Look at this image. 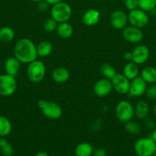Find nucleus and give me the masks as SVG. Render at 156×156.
I'll return each mask as SVG.
<instances>
[{
	"label": "nucleus",
	"instance_id": "33",
	"mask_svg": "<svg viewBox=\"0 0 156 156\" xmlns=\"http://www.w3.org/2000/svg\"><path fill=\"white\" fill-rule=\"evenodd\" d=\"M49 5H49L45 0H41V1L38 2L37 8H38V10L40 12H45L46 11H47V9H48Z\"/></svg>",
	"mask_w": 156,
	"mask_h": 156
},
{
	"label": "nucleus",
	"instance_id": "21",
	"mask_svg": "<svg viewBox=\"0 0 156 156\" xmlns=\"http://www.w3.org/2000/svg\"><path fill=\"white\" fill-rule=\"evenodd\" d=\"M139 69L137 64L133 62H128L123 68V75L130 81L139 76Z\"/></svg>",
	"mask_w": 156,
	"mask_h": 156
},
{
	"label": "nucleus",
	"instance_id": "8",
	"mask_svg": "<svg viewBox=\"0 0 156 156\" xmlns=\"http://www.w3.org/2000/svg\"><path fill=\"white\" fill-rule=\"evenodd\" d=\"M17 89V82L15 76L9 74L0 75V95L11 96Z\"/></svg>",
	"mask_w": 156,
	"mask_h": 156
},
{
	"label": "nucleus",
	"instance_id": "28",
	"mask_svg": "<svg viewBox=\"0 0 156 156\" xmlns=\"http://www.w3.org/2000/svg\"><path fill=\"white\" fill-rule=\"evenodd\" d=\"M125 129L128 133L136 135V134H139L141 132L142 128H141V126L139 125V123L131 120L125 123Z\"/></svg>",
	"mask_w": 156,
	"mask_h": 156
},
{
	"label": "nucleus",
	"instance_id": "4",
	"mask_svg": "<svg viewBox=\"0 0 156 156\" xmlns=\"http://www.w3.org/2000/svg\"><path fill=\"white\" fill-rule=\"evenodd\" d=\"M46 73L45 64L41 60L33 61L27 67L28 79L33 83H38L44 79Z\"/></svg>",
	"mask_w": 156,
	"mask_h": 156
},
{
	"label": "nucleus",
	"instance_id": "20",
	"mask_svg": "<svg viewBox=\"0 0 156 156\" xmlns=\"http://www.w3.org/2000/svg\"><path fill=\"white\" fill-rule=\"evenodd\" d=\"M93 151H94V149L90 143L84 142V143H79L76 146L74 152L76 156H92Z\"/></svg>",
	"mask_w": 156,
	"mask_h": 156
},
{
	"label": "nucleus",
	"instance_id": "25",
	"mask_svg": "<svg viewBox=\"0 0 156 156\" xmlns=\"http://www.w3.org/2000/svg\"><path fill=\"white\" fill-rule=\"evenodd\" d=\"M15 30L10 27H3L0 28V41L4 43H9L15 37Z\"/></svg>",
	"mask_w": 156,
	"mask_h": 156
},
{
	"label": "nucleus",
	"instance_id": "27",
	"mask_svg": "<svg viewBox=\"0 0 156 156\" xmlns=\"http://www.w3.org/2000/svg\"><path fill=\"white\" fill-rule=\"evenodd\" d=\"M0 151L3 156H12L14 154L13 146L5 139V137L0 139Z\"/></svg>",
	"mask_w": 156,
	"mask_h": 156
},
{
	"label": "nucleus",
	"instance_id": "30",
	"mask_svg": "<svg viewBox=\"0 0 156 156\" xmlns=\"http://www.w3.org/2000/svg\"><path fill=\"white\" fill-rule=\"evenodd\" d=\"M58 23L55 21L54 19L50 17V18H47L44 21V24H43V27H44V30L46 32H48V33H52V32L55 31L57 30V27H58Z\"/></svg>",
	"mask_w": 156,
	"mask_h": 156
},
{
	"label": "nucleus",
	"instance_id": "15",
	"mask_svg": "<svg viewBox=\"0 0 156 156\" xmlns=\"http://www.w3.org/2000/svg\"><path fill=\"white\" fill-rule=\"evenodd\" d=\"M99 18H100V13L99 11L95 9H89L83 15L82 21L85 25L92 27L98 24Z\"/></svg>",
	"mask_w": 156,
	"mask_h": 156
},
{
	"label": "nucleus",
	"instance_id": "31",
	"mask_svg": "<svg viewBox=\"0 0 156 156\" xmlns=\"http://www.w3.org/2000/svg\"><path fill=\"white\" fill-rule=\"evenodd\" d=\"M145 94L148 98L154 100L156 99V84H150L148 86H147L146 91H145Z\"/></svg>",
	"mask_w": 156,
	"mask_h": 156
},
{
	"label": "nucleus",
	"instance_id": "38",
	"mask_svg": "<svg viewBox=\"0 0 156 156\" xmlns=\"http://www.w3.org/2000/svg\"><path fill=\"white\" fill-rule=\"evenodd\" d=\"M45 1L47 2L49 5H55V4H58V3L61 2H63L64 0H45Z\"/></svg>",
	"mask_w": 156,
	"mask_h": 156
},
{
	"label": "nucleus",
	"instance_id": "24",
	"mask_svg": "<svg viewBox=\"0 0 156 156\" xmlns=\"http://www.w3.org/2000/svg\"><path fill=\"white\" fill-rule=\"evenodd\" d=\"M12 123L6 117L0 116V136L6 137L12 132Z\"/></svg>",
	"mask_w": 156,
	"mask_h": 156
},
{
	"label": "nucleus",
	"instance_id": "40",
	"mask_svg": "<svg viewBox=\"0 0 156 156\" xmlns=\"http://www.w3.org/2000/svg\"><path fill=\"white\" fill-rule=\"evenodd\" d=\"M153 113H154V116H155V117H156V105H154V108H153Z\"/></svg>",
	"mask_w": 156,
	"mask_h": 156
},
{
	"label": "nucleus",
	"instance_id": "37",
	"mask_svg": "<svg viewBox=\"0 0 156 156\" xmlns=\"http://www.w3.org/2000/svg\"><path fill=\"white\" fill-rule=\"evenodd\" d=\"M149 137L156 143V127H154V129H153L152 132H151V133L150 134Z\"/></svg>",
	"mask_w": 156,
	"mask_h": 156
},
{
	"label": "nucleus",
	"instance_id": "13",
	"mask_svg": "<svg viewBox=\"0 0 156 156\" xmlns=\"http://www.w3.org/2000/svg\"><path fill=\"white\" fill-rule=\"evenodd\" d=\"M113 89L111 80L105 78L98 80L93 85V92L99 98H104L109 95Z\"/></svg>",
	"mask_w": 156,
	"mask_h": 156
},
{
	"label": "nucleus",
	"instance_id": "18",
	"mask_svg": "<svg viewBox=\"0 0 156 156\" xmlns=\"http://www.w3.org/2000/svg\"><path fill=\"white\" fill-rule=\"evenodd\" d=\"M135 116L139 120H145L149 113V105L145 101H140L134 107Z\"/></svg>",
	"mask_w": 156,
	"mask_h": 156
},
{
	"label": "nucleus",
	"instance_id": "19",
	"mask_svg": "<svg viewBox=\"0 0 156 156\" xmlns=\"http://www.w3.org/2000/svg\"><path fill=\"white\" fill-rule=\"evenodd\" d=\"M56 31L60 37L64 38V39H67V38H70L73 35V27L67 21V22L58 23Z\"/></svg>",
	"mask_w": 156,
	"mask_h": 156
},
{
	"label": "nucleus",
	"instance_id": "11",
	"mask_svg": "<svg viewBox=\"0 0 156 156\" xmlns=\"http://www.w3.org/2000/svg\"><path fill=\"white\" fill-rule=\"evenodd\" d=\"M110 21L112 27L116 30H123L128 24V15L121 10H116L110 15Z\"/></svg>",
	"mask_w": 156,
	"mask_h": 156
},
{
	"label": "nucleus",
	"instance_id": "12",
	"mask_svg": "<svg viewBox=\"0 0 156 156\" xmlns=\"http://www.w3.org/2000/svg\"><path fill=\"white\" fill-rule=\"evenodd\" d=\"M113 88L119 94H127L128 92L130 80L127 79L123 74H117L111 79Z\"/></svg>",
	"mask_w": 156,
	"mask_h": 156
},
{
	"label": "nucleus",
	"instance_id": "1",
	"mask_svg": "<svg viewBox=\"0 0 156 156\" xmlns=\"http://www.w3.org/2000/svg\"><path fill=\"white\" fill-rule=\"evenodd\" d=\"M14 55L21 63L29 64L38 58L37 46L28 38L18 40L14 47Z\"/></svg>",
	"mask_w": 156,
	"mask_h": 156
},
{
	"label": "nucleus",
	"instance_id": "44",
	"mask_svg": "<svg viewBox=\"0 0 156 156\" xmlns=\"http://www.w3.org/2000/svg\"><path fill=\"white\" fill-rule=\"evenodd\" d=\"M155 152H156V148H155Z\"/></svg>",
	"mask_w": 156,
	"mask_h": 156
},
{
	"label": "nucleus",
	"instance_id": "9",
	"mask_svg": "<svg viewBox=\"0 0 156 156\" xmlns=\"http://www.w3.org/2000/svg\"><path fill=\"white\" fill-rule=\"evenodd\" d=\"M148 84L141 76H137L134 79L130 81L129 89L128 94L132 98L140 97L144 94L146 91Z\"/></svg>",
	"mask_w": 156,
	"mask_h": 156
},
{
	"label": "nucleus",
	"instance_id": "7",
	"mask_svg": "<svg viewBox=\"0 0 156 156\" xmlns=\"http://www.w3.org/2000/svg\"><path fill=\"white\" fill-rule=\"evenodd\" d=\"M128 22L130 25L142 29L146 27L149 22V18L146 12L139 8L129 11L128 15Z\"/></svg>",
	"mask_w": 156,
	"mask_h": 156
},
{
	"label": "nucleus",
	"instance_id": "3",
	"mask_svg": "<svg viewBox=\"0 0 156 156\" xmlns=\"http://www.w3.org/2000/svg\"><path fill=\"white\" fill-rule=\"evenodd\" d=\"M72 15V9L70 5L64 1L52 5L50 17L58 23L67 22Z\"/></svg>",
	"mask_w": 156,
	"mask_h": 156
},
{
	"label": "nucleus",
	"instance_id": "23",
	"mask_svg": "<svg viewBox=\"0 0 156 156\" xmlns=\"http://www.w3.org/2000/svg\"><path fill=\"white\" fill-rule=\"evenodd\" d=\"M53 50V46L51 43L47 41H41L39 44L37 45V53L38 56L41 57H47Z\"/></svg>",
	"mask_w": 156,
	"mask_h": 156
},
{
	"label": "nucleus",
	"instance_id": "34",
	"mask_svg": "<svg viewBox=\"0 0 156 156\" xmlns=\"http://www.w3.org/2000/svg\"><path fill=\"white\" fill-rule=\"evenodd\" d=\"M144 120V124H145V127L148 129H153L155 126V123H154V120L151 118L146 117Z\"/></svg>",
	"mask_w": 156,
	"mask_h": 156
},
{
	"label": "nucleus",
	"instance_id": "22",
	"mask_svg": "<svg viewBox=\"0 0 156 156\" xmlns=\"http://www.w3.org/2000/svg\"><path fill=\"white\" fill-rule=\"evenodd\" d=\"M141 77L147 84L156 83V68L152 66L145 67L141 72Z\"/></svg>",
	"mask_w": 156,
	"mask_h": 156
},
{
	"label": "nucleus",
	"instance_id": "17",
	"mask_svg": "<svg viewBox=\"0 0 156 156\" xmlns=\"http://www.w3.org/2000/svg\"><path fill=\"white\" fill-rule=\"evenodd\" d=\"M51 78L52 80L56 83H64L70 79V72L64 67H58L52 72Z\"/></svg>",
	"mask_w": 156,
	"mask_h": 156
},
{
	"label": "nucleus",
	"instance_id": "45",
	"mask_svg": "<svg viewBox=\"0 0 156 156\" xmlns=\"http://www.w3.org/2000/svg\"><path fill=\"white\" fill-rule=\"evenodd\" d=\"M155 84H156V83H155Z\"/></svg>",
	"mask_w": 156,
	"mask_h": 156
},
{
	"label": "nucleus",
	"instance_id": "16",
	"mask_svg": "<svg viewBox=\"0 0 156 156\" xmlns=\"http://www.w3.org/2000/svg\"><path fill=\"white\" fill-rule=\"evenodd\" d=\"M5 70L6 74L12 76H16L21 67V62L16 57H9L5 62Z\"/></svg>",
	"mask_w": 156,
	"mask_h": 156
},
{
	"label": "nucleus",
	"instance_id": "36",
	"mask_svg": "<svg viewBox=\"0 0 156 156\" xmlns=\"http://www.w3.org/2000/svg\"><path fill=\"white\" fill-rule=\"evenodd\" d=\"M124 59L126 61H128V62H131L132 59V52H126V53H125Z\"/></svg>",
	"mask_w": 156,
	"mask_h": 156
},
{
	"label": "nucleus",
	"instance_id": "26",
	"mask_svg": "<svg viewBox=\"0 0 156 156\" xmlns=\"http://www.w3.org/2000/svg\"><path fill=\"white\" fill-rule=\"evenodd\" d=\"M100 72L105 79H110V80H111L117 74L116 69L111 64L109 63H102L100 66Z\"/></svg>",
	"mask_w": 156,
	"mask_h": 156
},
{
	"label": "nucleus",
	"instance_id": "42",
	"mask_svg": "<svg viewBox=\"0 0 156 156\" xmlns=\"http://www.w3.org/2000/svg\"><path fill=\"white\" fill-rule=\"evenodd\" d=\"M1 65H2V63H1V60H0V68H1Z\"/></svg>",
	"mask_w": 156,
	"mask_h": 156
},
{
	"label": "nucleus",
	"instance_id": "32",
	"mask_svg": "<svg viewBox=\"0 0 156 156\" xmlns=\"http://www.w3.org/2000/svg\"><path fill=\"white\" fill-rule=\"evenodd\" d=\"M125 6L129 11L138 9L139 8V0H125Z\"/></svg>",
	"mask_w": 156,
	"mask_h": 156
},
{
	"label": "nucleus",
	"instance_id": "5",
	"mask_svg": "<svg viewBox=\"0 0 156 156\" xmlns=\"http://www.w3.org/2000/svg\"><path fill=\"white\" fill-rule=\"evenodd\" d=\"M156 143L150 137H143L136 140L134 151L138 156H152L155 153Z\"/></svg>",
	"mask_w": 156,
	"mask_h": 156
},
{
	"label": "nucleus",
	"instance_id": "43",
	"mask_svg": "<svg viewBox=\"0 0 156 156\" xmlns=\"http://www.w3.org/2000/svg\"><path fill=\"white\" fill-rule=\"evenodd\" d=\"M152 156H156V152H155V153H154V155H153Z\"/></svg>",
	"mask_w": 156,
	"mask_h": 156
},
{
	"label": "nucleus",
	"instance_id": "14",
	"mask_svg": "<svg viewBox=\"0 0 156 156\" xmlns=\"http://www.w3.org/2000/svg\"><path fill=\"white\" fill-rule=\"evenodd\" d=\"M132 62H135L137 65H142L145 63L148 60L150 56L149 49L145 45H139L135 47L132 51Z\"/></svg>",
	"mask_w": 156,
	"mask_h": 156
},
{
	"label": "nucleus",
	"instance_id": "39",
	"mask_svg": "<svg viewBox=\"0 0 156 156\" xmlns=\"http://www.w3.org/2000/svg\"><path fill=\"white\" fill-rule=\"evenodd\" d=\"M35 156H49V155L46 152H39L35 155Z\"/></svg>",
	"mask_w": 156,
	"mask_h": 156
},
{
	"label": "nucleus",
	"instance_id": "10",
	"mask_svg": "<svg viewBox=\"0 0 156 156\" xmlns=\"http://www.w3.org/2000/svg\"><path fill=\"white\" fill-rule=\"evenodd\" d=\"M122 37L128 42L132 44H138L143 39V32L139 27L134 26H126L122 30Z\"/></svg>",
	"mask_w": 156,
	"mask_h": 156
},
{
	"label": "nucleus",
	"instance_id": "29",
	"mask_svg": "<svg viewBox=\"0 0 156 156\" xmlns=\"http://www.w3.org/2000/svg\"><path fill=\"white\" fill-rule=\"evenodd\" d=\"M156 7V0H139V8L145 12H150Z\"/></svg>",
	"mask_w": 156,
	"mask_h": 156
},
{
	"label": "nucleus",
	"instance_id": "35",
	"mask_svg": "<svg viewBox=\"0 0 156 156\" xmlns=\"http://www.w3.org/2000/svg\"><path fill=\"white\" fill-rule=\"evenodd\" d=\"M93 156H106V152L103 149H97L93 151Z\"/></svg>",
	"mask_w": 156,
	"mask_h": 156
},
{
	"label": "nucleus",
	"instance_id": "41",
	"mask_svg": "<svg viewBox=\"0 0 156 156\" xmlns=\"http://www.w3.org/2000/svg\"><path fill=\"white\" fill-rule=\"evenodd\" d=\"M32 2H37L38 3V2H40V1H41V0H32Z\"/></svg>",
	"mask_w": 156,
	"mask_h": 156
},
{
	"label": "nucleus",
	"instance_id": "2",
	"mask_svg": "<svg viewBox=\"0 0 156 156\" xmlns=\"http://www.w3.org/2000/svg\"><path fill=\"white\" fill-rule=\"evenodd\" d=\"M38 107L47 118L57 120L62 116V108L56 102L41 99L38 101Z\"/></svg>",
	"mask_w": 156,
	"mask_h": 156
},
{
	"label": "nucleus",
	"instance_id": "6",
	"mask_svg": "<svg viewBox=\"0 0 156 156\" xmlns=\"http://www.w3.org/2000/svg\"><path fill=\"white\" fill-rule=\"evenodd\" d=\"M115 112L118 120L123 123L132 120L135 116L134 106L131 102L125 100L121 101L116 105Z\"/></svg>",
	"mask_w": 156,
	"mask_h": 156
}]
</instances>
